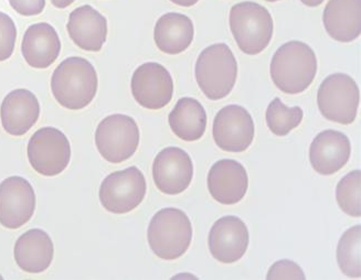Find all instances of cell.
Segmentation results:
<instances>
[{"label": "cell", "mask_w": 361, "mask_h": 280, "mask_svg": "<svg viewBox=\"0 0 361 280\" xmlns=\"http://www.w3.org/2000/svg\"><path fill=\"white\" fill-rule=\"evenodd\" d=\"M323 23L334 40L343 44L356 40L361 32V0H329Z\"/></svg>", "instance_id": "21"}, {"label": "cell", "mask_w": 361, "mask_h": 280, "mask_svg": "<svg viewBox=\"0 0 361 280\" xmlns=\"http://www.w3.org/2000/svg\"><path fill=\"white\" fill-rule=\"evenodd\" d=\"M360 91L353 77L347 74L335 73L326 77L317 94L319 112L326 120L350 125L356 120Z\"/></svg>", "instance_id": "6"}, {"label": "cell", "mask_w": 361, "mask_h": 280, "mask_svg": "<svg viewBox=\"0 0 361 280\" xmlns=\"http://www.w3.org/2000/svg\"><path fill=\"white\" fill-rule=\"evenodd\" d=\"M194 177L190 155L178 147H167L156 155L153 178L159 191L168 196L183 193Z\"/></svg>", "instance_id": "13"}, {"label": "cell", "mask_w": 361, "mask_h": 280, "mask_svg": "<svg viewBox=\"0 0 361 280\" xmlns=\"http://www.w3.org/2000/svg\"><path fill=\"white\" fill-rule=\"evenodd\" d=\"M27 153L33 170L44 177H56L69 166L71 146L61 130L44 127L33 134Z\"/></svg>", "instance_id": "8"}, {"label": "cell", "mask_w": 361, "mask_h": 280, "mask_svg": "<svg viewBox=\"0 0 361 280\" xmlns=\"http://www.w3.org/2000/svg\"><path fill=\"white\" fill-rule=\"evenodd\" d=\"M4 279L3 276L0 275V280Z\"/></svg>", "instance_id": "34"}, {"label": "cell", "mask_w": 361, "mask_h": 280, "mask_svg": "<svg viewBox=\"0 0 361 280\" xmlns=\"http://www.w3.org/2000/svg\"><path fill=\"white\" fill-rule=\"evenodd\" d=\"M255 122L245 107L229 105L218 112L214 120V143L228 153H242L255 138Z\"/></svg>", "instance_id": "11"}, {"label": "cell", "mask_w": 361, "mask_h": 280, "mask_svg": "<svg viewBox=\"0 0 361 280\" xmlns=\"http://www.w3.org/2000/svg\"><path fill=\"white\" fill-rule=\"evenodd\" d=\"M97 73L87 59L71 56L59 64L51 77L56 102L68 110H82L91 104L97 92Z\"/></svg>", "instance_id": "2"}, {"label": "cell", "mask_w": 361, "mask_h": 280, "mask_svg": "<svg viewBox=\"0 0 361 280\" xmlns=\"http://www.w3.org/2000/svg\"><path fill=\"white\" fill-rule=\"evenodd\" d=\"M146 179L137 167L115 171L99 186V201L106 211L125 214L135 210L145 198Z\"/></svg>", "instance_id": "9"}, {"label": "cell", "mask_w": 361, "mask_h": 280, "mask_svg": "<svg viewBox=\"0 0 361 280\" xmlns=\"http://www.w3.org/2000/svg\"><path fill=\"white\" fill-rule=\"evenodd\" d=\"M13 255L17 265L23 272L44 273L54 260V247L51 237L44 229H29L16 242Z\"/></svg>", "instance_id": "20"}, {"label": "cell", "mask_w": 361, "mask_h": 280, "mask_svg": "<svg viewBox=\"0 0 361 280\" xmlns=\"http://www.w3.org/2000/svg\"><path fill=\"white\" fill-rule=\"evenodd\" d=\"M229 23L234 40L243 53H261L272 40V15L259 4L243 1L234 5L230 11Z\"/></svg>", "instance_id": "5"}, {"label": "cell", "mask_w": 361, "mask_h": 280, "mask_svg": "<svg viewBox=\"0 0 361 280\" xmlns=\"http://www.w3.org/2000/svg\"><path fill=\"white\" fill-rule=\"evenodd\" d=\"M303 110L298 106L288 107L278 97L269 104L265 115L267 125L274 135H288L300 126L303 120Z\"/></svg>", "instance_id": "25"}, {"label": "cell", "mask_w": 361, "mask_h": 280, "mask_svg": "<svg viewBox=\"0 0 361 280\" xmlns=\"http://www.w3.org/2000/svg\"><path fill=\"white\" fill-rule=\"evenodd\" d=\"M40 104L36 95L28 89H18L4 98L0 117L6 133L23 136L38 122Z\"/></svg>", "instance_id": "17"}, {"label": "cell", "mask_w": 361, "mask_h": 280, "mask_svg": "<svg viewBox=\"0 0 361 280\" xmlns=\"http://www.w3.org/2000/svg\"><path fill=\"white\" fill-rule=\"evenodd\" d=\"M339 208L350 217H361V171L354 170L343 177L336 189Z\"/></svg>", "instance_id": "26"}, {"label": "cell", "mask_w": 361, "mask_h": 280, "mask_svg": "<svg viewBox=\"0 0 361 280\" xmlns=\"http://www.w3.org/2000/svg\"><path fill=\"white\" fill-rule=\"evenodd\" d=\"M249 242L247 225L234 215H226L218 219L209 233V250L214 258L224 264H232L241 260L247 252Z\"/></svg>", "instance_id": "14"}, {"label": "cell", "mask_w": 361, "mask_h": 280, "mask_svg": "<svg viewBox=\"0 0 361 280\" xmlns=\"http://www.w3.org/2000/svg\"><path fill=\"white\" fill-rule=\"evenodd\" d=\"M265 1H269V3H275V1H280V0H265Z\"/></svg>", "instance_id": "33"}, {"label": "cell", "mask_w": 361, "mask_h": 280, "mask_svg": "<svg viewBox=\"0 0 361 280\" xmlns=\"http://www.w3.org/2000/svg\"><path fill=\"white\" fill-rule=\"evenodd\" d=\"M275 87L286 94H300L313 83L317 58L313 49L302 41H290L275 52L271 61Z\"/></svg>", "instance_id": "1"}, {"label": "cell", "mask_w": 361, "mask_h": 280, "mask_svg": "<svg viewBox=\"0 0 361 280\" xmlns=\"http://www.w3.org/2000/svg\"><path fill=\"white\" fill-rule=\"evenodd\" d=\"M195 74L199 87L209 100H222L231 93L237 82V59L226 44H212L199 54Z\"/></svg>", "instance_id": "4"}, {"label": "cell", "mask_w": 361, "mask_h": 280, "mask_svg": "<svg viewBox=\"0 0 361 280\" xmlns=\"http://www.w3.org/2000/svg\"><path fill=\"white\" fill-rule=\"evenodd\" d=\"M66 29L74 44L85 51H101L106 41V18L90 5L81 6L70 13Z\"/></svg>", "instance_id": "18"}, {"label": "cell", "mask_w": 361, "mask_h": 280, "mask_svg": "<svg viewBox=\"0 0 361 280\" xmlns=\"http://www.w3.org/2000/svg\"><path fill=\"white\" fill-rule=\"evenodd\" d=\"M61 51V41L56 29L47 23H35L25 32L21 52L35 69H47L56 62Z\"/></svg>", "instance_id": "19"}, {"label": "cell", "mask_w": 361, "mask_h": 280, "mask_svg": "<svg viewBox=\"0 0 361 280\" xmlns=\"http://www.w3.org/2000/svg\"><path fill=\"white\" fill-rule=\"evenodd\" d=\"M194 23L183 13H168L161 15L154 29L156 46L166 54L186 51L194 40Z\"/></svg>", "instance_id": "22"}, {"label": "cell", "mask_w": 361, "mask_h": 280, "mask_svg": "<svg viewBox=\"0 0 361 280\" xmlns=\"http://www.w3.org/2000/svg\"><path fill=\"white\" fill-rule=\"evenodd\" d=\"M207 184L209 192L216 202L233 205L247 194L249 177L241 163L232 159H222L209 170Z\"/></svg>", "instance_id": "15"}, {"label": "cell", "mask_w": 361, "mask_h": 280, "mask_svg": "<svg viewBox=\"0 0 361 280\" xmlns=\"http://www.w3.org/2000/svg\"><path fill=\"white\" fill-rule=\"evenodd\" d=\"M13 11L25 17L40 15L46 7V0H8Z\"/></svg>", "instance_id": "29"}, {"label": "cell", "mask_w": 361, "mask_h": 280, "mask_svg": "<svg viewBox=\"0 0 361 280\" xmlns=\"http://www.w3.org/2000/svg\"><path fill=\"white\" fill-rule=\"evenodd\" d=\"M130 89L133 96L140 106L147 110H161L173 98V77L161 64L147 62L133 74Z\"/></svg>", "instance_id": "10"}, {"label": "cell", "mask_w": 361, "mask_h": 280, "mask_svg": "<svg viewBox=\"0 0 361 280\" xmlns=\"http://www.w3.org/2000/svg\"><path fill=\"white\" fill-rule=\"evenodd\" d=\"M171 1L180 7H192L198 3L199 0H171Z\"/></svg>", "instance_id": "31"}, {"label": "cell", "mask_w": 361, "mask_h": 280, "mask_svg": "<svg viewBox=\"0 0 361 280\" xmlns=\"http://www.w3.org/2000/svg\"><path fill=\"white\" fill-rule=\"evenodd\" d=\"M269 280L298 279L305 280V274L295 262L290 260H281L275 262L267 275Z\"/></svg>", "instance_id": "28"}, {"label": "cell", "mask_w": 361, "mask_h": 280, "mask_svg": "<svg viewBox=\"0 0 361 280\" xmlns=\"http://www.w3.org/2000/svg\"><path fill=\"white\" fill-rule=\"evenodd\" d=\"M350 153V140L345 134L334 129L324 130L310 145V165L322 176H331L346 166Z\"/></svg>", "instance_id": "16"}, {"label": "cell", "mask_w": 361, "mask_h": 280, "mask_svg": "<svg viewBox=\"0 0 361 280\" xmlns=\"http://www.w3.org/2000/svg\"><path fill=\"white\" fill-rule=\"evenodd\" d=\"M75 0H51L52 5L59 9H64L71 6Z\"/></svg>", "instance_id": "30"}, {"label": "cell", "mask_w": 361, "mask_h": 280, "mask_svg": "<svg viewBox=\"0 0 361 280\" xmlns=\"http://www.w3.org/2000/svg\"><path fill=\"white\" fill-rule=\"evenodd\" d=\"M337 262L345 275L361 277V227H350L343 233L337 246Z\"/></svg>", "instance_id": "24"}, {"label": "cell", "mask_w": 361, "mask_h": 280, "mask_svg": "<svg viewBox=\"0 0 361 280\" xmlns=\"http://www.w3.org/2000/svg\"><path fill=\"white\" fill-rule=\"evenodd\" d=\"M36 193L30 182L13 176L0 184V224L6 229H20L33 217Z\"/></svg>", "instance_id": "12"}, {"label": "cell", "mask_w": 361, "mask_h": 280, "mask_svg": "<svg viewBox=\"0 0 361 280\" xmlns=\"http://www.w3.org/2000/svg\"><path fill=\"white\" fill-rule=\"evenodd\" d=\"M300 1L307 7H317V6L322 5L325 0H300Z\"/></svg>", "instance_id": "32"}, {"label": "cell", "mask_w": 361, "mask_h": 280, "mask_svg": "<svg viewBox=\"0 0 361 280\" xmlns=\"http://www.w3.org/2000/svg\"><path fill=\"white\" fill-rule=\"evenodd\" d=\"M173 133L183 141H197L207 128V113L199 101L183 97L168 116Z\"/></svg>", "instance_id": "23"}, {"label": "cell", "mask_w": 361, "mask_h": 280, "mask_svg": "<svg viewBox=\"0 0 361 280\" xmlns=\"http://www.w3.org/2000/svg\"><path fill=\"white\" fill-rule=\"evenodd\" d=\"M17 40L15 23L7 13L0 11V62L13 56Z\"/></svg>", "instance_id": "27"}, {"label": "cell", "mask_w": 361, "mask_h": 280, "mask_svg": "<svg viewBox=\"0 0 361 280\" xmlns=\"http://www.w3.org/2000/svg\"><path fill=\"white\" fill-rule=\"evenodd\" d=\"M140 128L128 115L114 114L99 122L95 132V145L109 163L128 160L140 145Z\"/></svg>", "instance_id": "7"}, {"label": "cell", "mask_w": 361, "mask_h": 280, "mask_svg": "<svg viewBox=\"0 0 361 280\" xmlns=\"http://www.w3.org/2000/svg\"><path fill=\"white\" fill-rule=\"evenodd\" d=\"M150 250L161 260H173L188 250L192 240V225L187 214L176 208L158 211L147 229Z\"/></svg>", "instance_id": "3"}]
</instances>
